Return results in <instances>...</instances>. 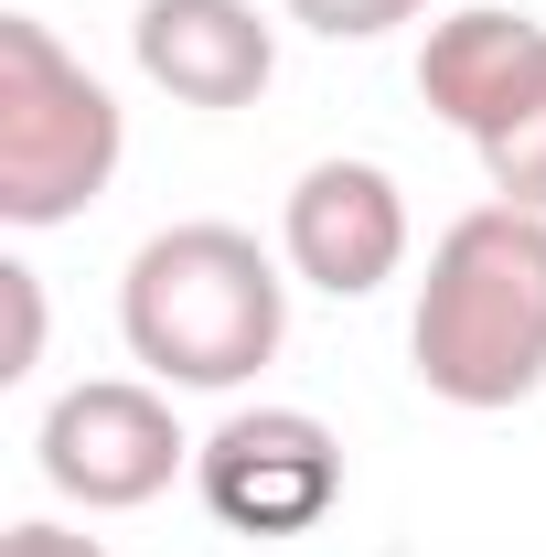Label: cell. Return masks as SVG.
I'll use <instances>...</instances> for the list:
<instances>
[{
  "label": "cell",
  "instance_id": "cell-1",
  "mask_svg": "<svg viewBox=\"0 0 546 557\" xmlns=\"http://www.w3.org/2000/svg\"><path fill=\"white\" fill-rule=\"evenodd\" d=\"M119 344L172 397H236L289 344V258H269L225 214L139 236L129 278H119Z\"/></svg>",
  "mask_w": 546,
  "mask_h": 557
},
{
  "label": "cell",
  "instance_id": "cell-2",
  "mask_svg": "<svg viewBox=\"0 0 546 557\" xmlns=\"http://www.w3.org/2000/svg\"><path fill=\"white\" fill-rule=\"evenodd\" d=\"M408 364L439 408H525L546 386V214L472 205L439 225L408 311Z\"/></svg>",
  "mask_w": 546,
  "mask_h": 557
},
{
  "label": "cell",
  "instance_id": "cell-3",
  "mask_svg": "<svg viewBox=\"0 0 546 557\" xmlns=\"http://www.w3.org/2000/svg\"><path fill=\"white\" fill-rule=\"evenodd\" d=\"M129 119L33 11H0V225H75L119 183Z\"/></svg>",
  "mask_w": 546,
  "mask_h": 557
},
{
  "label": "cell",
  "instance_id": "cell-4",
  "mask_svg": "<svg viewBox=\"0 0 546 557\" xmlns=\"http://www.w3.org/2000/svg\"><path fill=\"white\" fill-rule=\"evenodd\" d=\"M33 472L65 504H86V515H129V504H161L194 472V440L172 418V386H150V375H86V386H65L44 408Z\"/></svg>",
  "mask_w": 546,
  "mask_h": 557
},
{
  "label": "cell",
  "instance_id": "cell-5",
  "mask_svg": "<svg viewBox=\"0 0 546 557\" xmlns=\"http://www.w3.org/2000/svg\"><path fill=\"white\" fill-rule=\"evenodd\" d=\"M194 493L225 536H311L343 504V440L311 408H236L194 440Z\"/></svg>",
  "mask_w": 546,
  "mask_h": 557
},
{
  "label": "cell",
  "instance_id": "cell-6",
  "mask_svg": "<svg viewBox=\"0 0 546 557\" xmlns=\"http://www.w3.org/2000/svg\"><path fill=\"white\" fill-rule=\"evenodd\" d=\"M278 258L300 289L322 300H375L386 278L408 269V194L386 161H311L278 205Z\"/></svg>",
  "mask_w": 546,
  "mask_h": 557
},
{
  "label": "cell",
  "instance_id": "cell-7",
  "mask_svg": "<svg viewBox=\"0 0 546 557\" xmlns=\"http://www.w3.org/2000/svg\"><path fill=\"white\" fill-rule=\"evenodd\" d=\"M129 54L172 108H258L278 75V33L258 22V0H139Z\"/></svg>",
  "mask_w": 546,
  "mask_h": 557
},
{
  "label": "cell",
  "instance_id": "cell-8",
  "mask_svg": "<svg viewBox=\"0 0 546 557\" xmlns=\"http://www.w3.org/2000/svg\"><path fill=\"white\" fill-rule=\"evenodd\" d=\"M536 86H546V22L536 11H450V22H429V44H418V97L450 119V129L493 139V129H514L525 108H536Z\"/></svg>",
  "mask_w": 546,
  "mask_h": 557
},
{
  "label": "cell",
  "instance_id": "cell-9",
  "mask_svg": "<svg viewBox=\"0 0 546 557\" xmlns=\"http://www.w3.org/2000/svg\"><path fill=\"white\" fill-rule=\"evenodd\" d=\"M482 183H493V205L546 214V86H536V108H525L514 129H493V139H482Z\"/></svg>",
  "mask_w": 546,
  "mask_h": 557
},
{
  "label": "cell",
  "instance_id": "cell-10",
  "mask_svg": "<svg viewBox=\"0 0 546 557\" xmlns=\"http://www.w3.org/2000/svg\"><path fill=\"white\" fill-rule=\"evenodd\" d=\"M300 33H322V44H375V33H397V22H418L429 0H278Z\"/></svg>",
  "mask_w": 546,
  "mask_h": 557
},
{
  "label": "cell",
  "instance_id": "cell-11",
  "mask_svg": "<svg viewBox=\"0 0 546 557\" xmlns=\"http://www.w3.org/2000/svg\"><path fill=\"white\" fill-rule=\"evenodd\" d=\"M0 300H11V344H0V386H22L44 364V269L0 258Z\"/></svg>",
  "mask_w": 546,
  "mask_h": 557
},
{
  "label": "cell",
  "instance_id": "cell-12",
  "mask_svg": "<svg viewBox=\"0 0 546 557\" xmlns=\"http://www.w3.org/2000/svg\"><path fill=\"white\" fill-rule=\"evenodd\" d=\"M0 557H108L97 536H75V525H54V515H33V525H11L0 536Z\"/></svg>",
  "mask_w": 546,
  "mask_h": 557
}]
</instances>
